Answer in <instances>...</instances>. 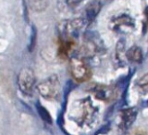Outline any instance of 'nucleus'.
<instances>
[{
	"mask_svg": "<svg viewBox=\"0 0 148 135\" xmlns=\"http://www.w3.org/2000/svg\"><path fill=\"white\" fill-rule=\"evenodd\" d=\"M120 122L119 124V128L120 131L126 132L132 126L137 117V110L135 108H127L120 111L119 114Z\"/></svg>",
	"mask_w": 148,
	"mask_h": 135,
	"instance_id": "6",
	"label": "nucleus"
},
{
	"mask_svg": "<svg viewBox=\"0 0 148 135\" xmlns=\"http://www.w3.org/2000/svg\"><path fill=\"white\" fill-rule=\"evenodd\" d=\"M69 72L78 82H87L92 76V71L82 58L72 57L69 59Z\"/></svg>",
	"mask_w": 148,
	"mask_h": 135,
	"instance_id": "1",
	"label": "nucleus"
},
{
	"mask_svg": "<svg viewBox=\"0 0 148 135\" xmlns=\"http://www.w3.org/2000/svg\"><path fill=\"white\" fill-rule=\"evenodd\" d=\"M94 93L97 99L106 102H109L111 100H113L116 95L113 87L103 85V84L95 85V87L94 88Z\"/></svg>",
	"mask_w": 148,
	"mask_h": 135,
	"instance_id": "7",
	"label": "nucleus"
},
{
	"mask_svg": "<svg viewBox=\"0 0 148 135\" xmlns=\"http://www.w3.org/2000/svg\"><path fill=\"white\" fill-rule=\"evenodd\" d=\"M83 0H67V5L69 6L71 8H74V7H77L78 5H80Z\"/></svg>",
	"mask_w": 148,
	"mask_h": 135,
	"instance_id": "13",
	"label": "nucleus"
},
{
	"mask_svg": "<svg viewBox=\"0 0 148 135\" xmlns=\"http://www.w3.org/2000/svg\"><path fill=\"white\" fill-rule=\"evenodd\" d=\"M36 84L34 71L31 68H22L18 75V86L25 95H32Z\"/></svg>",
	"mask_w": 148,
	"mask_h": 135,
	"instance_id": "3",
	"label": "nucleus"
},
{
	"mask_svg": "<svg viewBox=\"0 0 148 135\" xmlns=\"http://www.w3.org/2000/svg\"><path fill=\"white\" fill-rule=\"evenodd\" d=\"M133 135H145V133L143 132H136L135 134H133Z\"/></svg>",
	"mask_w": 148,
	"mask_h": 135,
	"instance_id": "14",
	"label": "nucleus"
},
{
	"mask_svg": "<svg viewBox=\"0 0 148 135\" xmlns=\"http://www.w3.org/2000/svg\"><path fill=\"white\" fill-rule=\"evenodd\" d=\"M99 9H100V5L98 2H92L89 6L87 8V10H86V14H87V19L89 21L94 20L95 18V16L98 14L99 12Z\"/></svg>",
	"mask_w": 148,
	"mask_h": 135,
	"instance_id": "11",
	"label": "nucleus"
},
{
	"mask_svg": "<svg viewBox=\"0 0 148 135\" xmlns=\"http://www.w3.org/2000/svg\"><path fill=\"white\" fill-rule=\"evenodd\" d=\"M126 52L127 51L125 50V41L123 39H120L116 46V58L119 61V63L123 62L126 58Z\"/></svg>",
	"mask_w": 148,
	"mask_h": 135,
	"instance_id": "10",
	"label": "nucleus"
},
{
	"mask_svg": "<svg viewBox=\"0 0 148 135\" xmlns=\"http://www.w3.org/2000/svg\"><path fill=\"white\" fill-rule=\"evenodd\" d=\"M37 90L45 99H57L60 95V82L58 77L56 74L51 75L37 85Z\"/></svg>",
	"mask_w": 148,
	"mask_h": 135,
	"instance_id": "2",
	"label": "nucleus"
},
{
	"mask_svg": "<svg viewBox=\"0 0 148 135\" xmlns=\"http://www.w3.org/2000/svg\"><path fill=\"white\" fill-rule=\"evenodd\" d=\"M138 85L143 87V86H147L148 85V72L145 73V75L142 76L138 81Z\"/></svg>",
	"mask_w": 148,
	"mask_h": 135,
	"instance_id": "12",
	"label": "nucleus"
},
{
	"mask_svg": "<svg viewBox=\"0 0 148 135\" xmlns=\"http://www.w3.org/2000/svg\"><path fill=\"white\" fill-rule=\"evenodd\" d=\"M143 50L137 45H133L126 52V58L132 63H141L143 61Z\"/></svg>",
	"mask_w": 148,
	"mask_h": 135,
	"instance_id": "8",
	"label": "nucleus"
},
{
	"mask_svg": "<svg viewBox=\"0 0 148 135\" xmlns=\"http://www.w3.org/2000/svg\"><path fill=\"white\" fill-rule=\"evenodd\" d=\"M109 27L110 30L113 32L127 34L134 30L135 22H134V20L130 15L122 13L111 19L109 22Z\"/></svg>",
	"mask_w": 148,
	"mask_h": 135,
	"instance_id": "4",
	"label": "nucleus"
},
{
	"mask_svg": "<svg viewBox=\"0 0 148 135\" xmlns=\"http://www.w3.org/2000/svg\"><path fill=\"white\" fill-rule=\"evenodd\" d=\"M26 1L28 7L34 12H42L45 10L49 5L48 0H26Z\"/></svg>",
	"mask_w": 148,
	"mask_h": 135,
	"instance_id": "9",
	"label": "nucleus"
},
{
	"mask_svg": "<svg viewBox=\"0 0 148 135\" xmlns=\"http://www.w3.org/2000/svg\"><path fill=\"white\" fill-rule=\"evenodd\" d=\"M84 26V20L82 18L74 19V20L69 21L63 28V34L67 40H71L78 37L82 27Z\"/></svg>",
	"mask_w": 148,
	"mask_h": 135,
	"instance_id": "5",
	"label": "nucleus"
}]
</instances>
